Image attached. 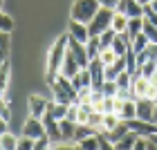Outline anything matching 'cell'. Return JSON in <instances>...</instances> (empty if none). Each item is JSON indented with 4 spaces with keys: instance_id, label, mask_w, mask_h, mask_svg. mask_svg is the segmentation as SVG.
Wrapping results in <instances>:
<instances>
[{
    "instance_id": "obj_1",
    "label": "cell",
    "mask_w": 157,
    "mask_h": 150,
    "mask_svg": "<svg viewBox=\"0 0 157 150\" xmlns=\"http://www.w3.org/2000/svg\"><path fill=\"white\" fill-rule=\"evenodd\" d=\"M47 81H49V90H52V94H54V101H59V103H78V92H76V88L72 85V81H70L67 76L56 74L52 78H47Z\"/></svg>"
},
{
    "instance_id": "obj_2",
    "label": "cell",
    "mask_w": 157,
    "mask_h": 150,
    "mask_svg": "<svg viewBox=\"0 0 157 150\" xmlns=\"http://www.w3.org/2000/svg\"><path fill=\"white\" fill-rule=\"evenodd\" d=\"M65 52H67V32L56 38V43L47 54V78H52L61 72V63L65 58Z\"/></svg>"
},
{
    "instance_id": "obj_3",
    "label": "cell",
    "mask_w": 157,
    "mask_h": 150,
    "mask_svg": "<svg viewBox=\"0 0 157 150\" xmlns=\"http://www.w3.org/2000/svg\"><path fill=\"white\" fill-rule=\"evenodd\" d=\"M99 9H101L99 0H74V5H72V18L78 20V23L88 25L90 20L94 18V13Z\"/></svg>"
},
{
    "instance_id": "obj_4",
    "label": "cell",
    "mask_w": 157,
    "mask_h": 150,
    "mask_svg": "<svg viewBox=\"0 0 157 150\" xmlns=\"http://www.w3.org/2000/svg\"><path fill=\"white\" fill-rule=\"evenodd\" d=\"M115 11L117 9H108V7H101L97 13H94V18L88 23V32H90V36H99L101 32H105L108 27L112 25V16H115Z\"/></svg>"
},
{
    "instance_id": "obj_5",
    "label": "cell",
    "mask_w": 157,
    "mask_h": 150,
    "mask_svg": "<svg viewBox=\"0 0 157 150\" xmlns=\"http://www.w3.org/2000/svg\"><path fill=\"white\" fill-rule=\"evenodd\" d=\"M43 126H45V132H47V137L52 139V141H61L63 139L61 121L56 119V114H54V103H49L47 110H45V114H43Z\"/></svg>"
},
{
    "instance_id": "obj_6",
    "label": "cell",
    "mask_w": 157,
    "mask_h": 150,
    "mask_svg": "<svg viewBox=\"0 0 157 150\" xmlns=\"http://www.w3.org/2000/svg\"><path fill=\"white\" fill-rule=\"evenodd\" d=\"M88 69H90V76H92V90H101V85L105 81V65L101 63V58H90L88 63Z\"/></svg>"
},
{
    "instance_id": "obj_7",
    "label": "cell",
    "mask_w": 157,
    "mask_h": 150,
    "mask_svg": "<svg viewBox=\"0 0 157 150\" xmlns=\"http://www.w3.org/2000/svg\"><path fill=\"white\" fill-rule=\"evenodd\" d=\"M124 123L128 126V130H132V132H137L141 134V137H148V134H153L157 132V123H153V121H146V119H128L124 121Z\"/></svg>"
},
{
    "instance_id": "obj_8",
    "label": "cell",
    "mask_w": 157,
    "mask_h": 150,
    "mask_svg": "<svg viewBox=\"0 0 157 150\" xmlns=\"http://www.w3.org/2000/svg\"><path fill=\"white\" fill-rule=\"evenodd\" d=\"M67 49L74 54V58H76L78 65H81V67H88L90 56H88V49H85V43L76 40V38H72V36H67Z\"/></svg>"
},
{
    "instance_id": "obj_9",
    "label": "cell",
    "mask_w": 157,
    "mask_h": 150,
    "mask_svg": "<svg viewBox=\"0 0 157 150\" xmlns=\"http://www.w3.org/2000/svg\"><path fill=\"white\" fill-rule=\"evenodd\" d=\"M115 112L121 117V121L135 119V117H137V103H135V99H119V96H117Z\"/></svg>"
},
{
    "instance_id": "obj_10",
    "label": "cell",
    "mask_w": 157,
    "mask_h": 150,
    "mask_svg": "<svg viewBox=\"0 0 157 150\" xmlns=\"http://www.w3.org/2000/svg\"><path fill=\"white\" fill-rule=\"evenodd\" d=\"M148 88H151V81L141 74H132V83H130V96L132 99H141L148 96Z\"/></svg>"
},
{
    "instance_id": "obj_11",
    "label": "cell",
    "mask_w": 157,
    "mask_h": 150,
    "mask_svg": "<svg viewBox=\"0 0 157 150\" xmlns=\"http://www.w3.org/2000/svg\"><path fill=\"white\" fill-rule=\"evenodd\" d=\"M117 11L126 13L128 18H139V16H144V5L139 0H119Z\"/></svg>"
},
{
    "instance_id": "obj_12",
    "label": "cell",
    "mask_w": 157,
    "mask_h": 150,
    "mask_svg": "<svg viewBox=\"0 0 157 150\" xmlns=\"http://www.w3.org/2000/svg\"><path fill=\"white\" fill-rule=\"evenodd\" d=\"M135 103H137V119L153 121V112H155V99H151V96H141V99H135Z\"/></svg>"
},
{
    "instance_id": "obj_13",
    "label": "cell",
    "mask_w": 157,
    "mask_h": 150,
    "mask_svg": "<svg viewBox=\"0 0 157 150\" xmlns=\"http://www.w3.org/2000/svg\"><path fill=\"white\" fill-rule=\"evenodd\" d=\"M23 134H25V137H32V139H38V137H43V134H47L45 126H43V119L29 117L27 123H25V128H23Z\"/></svg>"
},
{
    "instance_id": "obj_14",
    "label": "cell",
    "mask_w": 157,
    "mask_h": 150,
    "mask_svg": "<svg viewBox=\"0 0 157 150\" xmlns=\"http://www.w3.org/2000/svg\"><path fill=\"white\" fill-rule=\"evenodd\" d=\"M67 36H72L76 40H81V43H88L90 40V32H88V25L85 23H78V20H70V25H67Z\"/></svg>"
},
{
    "instance_id": "obj_15",
    "label": "cell",
    "mask_w": 157,
    "mask_h": 150,
    "mask_svg": "<svg viewBox=\"0 0 157 150\" xmlns=\"http://www.w3.org/2000/svg\"><path fill=\"white\" fill-rule=\"evenodd\" d=\"M78 69H81V65L76 63V58H74V54L70 52H65V58H63V63H61V72L59 74H63V76H67V78H72Z\"/></svg>"
},
{
    "instance_id": "obj_16",
    "label": "cell",
    "mask_w": 157,
    "mask_h": 150,
    "mask_svg": "<svg viewBox=\"0 0 157 150\" xmlns=\"http://www.w3.org/2000/svg\"><path fill=\"white\" fill-rule=\"evenodd\" d=\"M47 105H49V101H45L43 96H38V94H32V96H29V114H32V117L43 119Z\"/></svg>"
},
{
    "instance_id": "obj_17",
    "label": "cell",
    "mask_w": 157,
    "mask_h": 150,
    "mask_svg": "<svg viewBox=\"0 0 157 150\" xmlns=\"http://www.w3.org/2000/svg\"><path fill=\"white\" fill-rule=\"evenodd\" d=\"M70 81H72V85L76 88V92L81 88H92V76H90V69L88 67H81L72 78H70Z\"/></svg>"
},
{
    "instance_id": "obj_18",
    "label": "cell",
    "mask_w": 157,
    "mask_h": 150,
    "mask_svg": "<svg viewBox=\"0 0 157 150\" xmlns=\"http://www.w3.org/2000/svg\"><path fill=\"white\" fill-rule=\"evenodd\" d=\"M132 45V43H130V38H128L126 36V32H121V34H117V36H115V40H112V49H115V54L117 56H124L126 52H128V47H130Z\"/></svg>"
},
{
    "instance_id": "obj_19",
    "label": "cell",
    "mask_w": 157,
    "mask_h": 150,
    "mask_svg": "<svg viewBox=\"0 0 157 150\" xmlns=\"http://www.w3.org/2000/svg\"><path fill=\"white\" fill-rule=\"evenodd\" d=\"M141 29H144V16H139V18H128V27H126V36L132 38L137 36V34H141Z\"/></svg>"
},
{
    "instance_id": "obj_20",
    "label": "cell",
    "mask_w": 157,
    "mask_h": 150,
    "mask_svg": "<svg viewBox=\"0 0 157 150\" xmlns=\"http://www.w3.org/2000/svg\"><path fill=\"white\" fill-rule=\"evenodd\" d=\"M137 137H139L137 132L128 130V132H126V134H124V137H121L112 148H117V150H130V148H135V141H137Z\"/></svg>"
},
{
    "instance_id": "obj_21",
    "label": "cell",
    "mask_w": 157,
    "mask_h": 150,
    "mask_svg": "<svg viewBox=\"0 0 157 150\" xmlns=\"http://www.w3.org/2000/svg\"><path fill=\"white\" fill-rule=\"evenodd\" d=\"M126 58V69L130 74H139V65H137V52H135L132 47H128V52L124 54Z\"/></svg>"
},
{
    "instance_id": "obj_22",
    "label": "cell",
    "mask_w": 157,
    "mask_h": 150,
    "mask_svg": "<svg viewBox=\"0 0 157 150\" xmlns=\"http://www.w3.org/2000/svg\"><path fill=\"white\" fill-rule=\"evenodd\" d=\"M92 134H97L94 126L90 123H76V130H74V141H81L85 137H92Z\"/></svg>"
},
{
    "instance_id": "obj_23",
    "label": "cell",
    "mask_w": 157,
    "mask_h": 150,
    "mask_svg": "<svg viewBox=\"0 0 157 150\" xmlns=\"http://www.w3.org/2000/svg\"><path fill=\"white\" fill-rule=\"evenodd\" d=\"M112 29H115L117 34L121 32H126V27H128V16L126 13H121V11H115V16H112Z\"/></svg>"
},
{
    "instance_id": "obj_24",
    "label": "cell",
    "mask_w": 157,
    "mask_h": 150,
    "mask_svg": "<svg viewBox=\"0 0 157 150\" xmlns=\"http://www.w3.org/2000/svg\"><path fill=\"white\" fill-rule=\"evenodd\" d=\"M9 32H0V65L9 58Z\"/></svg>"
},
{
    "instance_id": "obj_25",
    "label": "cell",
    "mask_w": 157,
    "mask_h": 150,
    "mask_svg": "<svg viewBox=\"0 0 157 150\" xmlns=\"http://www.w3.org/2000/svg\"><path fill=\"white\" fill-rule=\"evenodd\" d=\"M119 123H121V117H119L117 112H105L103 114V130L105 132H110L112 128H117Z\"/></svg>"
},
{
    "instance_id": "obj_26",
    "label": "cell",
    "mask_w": 157,
    "mask_h": 150,
    "mask_svg": "<svg viewBox=\"0 0 157 150\" xmlns=\"http://www.w3.org/2000/svg\"><path fill=\"white\" fill-rule=\"evenodd\" d=\"M9 74H11V67H9V61H5L0 65V94H5L7 85H9Z\"/></svg>"
},
{
    "instance_id": "obj_27",
    "label": "cell",
    "mask_w": 157,
    "mask_h": 150,
    "mask_svg": "<svg viewBox=\"0 0 157 150\" xmlns=\"http://www.w3.org/2000/svg\"><path fill=\"white\" fill-rule=\"evenodd\" d=\"M0 148L2 150H18V139L13 137L11 132L0 134Z\"/></svg>"
},
{
    "instance_id": "obj_28",
    "label": "cell",
    "mask_w": 157,
    "mask_h": 150,
    "mask_svg": "<svg viewBox=\"0 0 157 150\" xmlns=\"http://www.w3.org/2000/svg\"><path fill=\"white\" fill-rule=\"evenodd\" d=\"M59 121H61V132H63V139H74L76 121H70V119H59Z\"/></svg>"
},
{
    "instance_id": "obj_29",
    "label": "cell",
    "mask_w": 157,
    "mask_h": 150,
    "mask_svg": "<svg viewBox=\"0 0 157 150\" xmlns=\"http://www.w3.org/2000/svg\"><path fill=\"white\" fill-rule=\"evenodd\" d=\"M85 49H88L90 58H97L99 52H101V40H99V36H90V40L85 43Z\"/></svg>"
},
{
    "instance_id": "obj_30",
    "label": "cell",
    "mask_w": 157,
    "mask_h": 150,
    "mask_svg": "<svg viewBox=\"0 0 157 150\" xmlns=\"http://www.w3.org/2000/svg\"><path fill=\"white\" fill-rule=\"evenodd\" d=\"M126 132H128V126L124 123V121H121V123H119L117 128H112V130L108 132V139L112 141V146H115V144H117V141H119L121 137H124V134H126Z\"/></svg>"
},
{
    "instance_id": "obj_31",
    "label": "cell",
    "mask_w": 157,
    "mask_h": 150,
    "mask_svg": "<svg viewBox=\"0 0 157 150\" xmlns=\"http://www.w3.org/2000/svg\"><path fill=\"white\" fill-rule=\"evenodd\" d=\"M99 58H101L103 65H112V63L117 61V54H115V49H112V47H103L101 52H99Z\"/></svg>"
},
{
    "instance_id": "obj_32",
    "label": "cell",
    "mask_w": 157,
    "mask_h": 150,
    "mask_svg": "<svg viewBox=\"0 0 157 150\" xmlns=\"http://www.w3.org/2000/svg\"><path fill=\"white\" fill-rule=\"evenodd\" d=\"M115 36H117V32L112 29V27H108L105 32L99 34V40H101V49H103V47H110V45H112V40H115Z\"/></svg>"
},
{
    "instance_id": "obj_33",
    "label": "cell",
    "mask_w": 157,
    "mask_h": 150,
    "mask_svg": "<svg viewBox=\"0 0 157 150\" xmlns=\"http://www.w3.org/2000/svg\"><path fill=\"white\" fill-rule=\"evenodd\" d=\"M101 92H103L105 96H117V92H119L117 81H110V78H105L103 85H101Z\"/></svg>"
},
{
    "instance_id": "obj_34",
    "label": "cell",
    "mask_w": 157,
    "mask_h": 150,
    "mask_svg": "<svg viewBox=\"0 0 157 150\" xmlns=\"http://www.w3.org/2000/svg\"><path fill=\"white\" fill-rule=\"evenodd\" d=\"M148 43H151V40H148V36H146L144 32H141V34H137V36L132 38V45H130V47L135 49V52H141V49H146Z\"/></svg>"
},
{
    "instance_id": "obj_35",
    "label": "cell",
    "mask_w": 157,
    "mask_h": 150,
    "mask_svg": "<svg viewBox=\"0 0 157 150\" xmlns=\"http://www.w3.org/2000/svg\"><path fill=\"white\" fill-rule=\"evenodd\" d=\"M76 146L83 148V150H94V148H99V139H97V134H92V137H85L81 141H76Z\"/></svg>"
},
{
    "instance_id": "obj_36",
    "label": "cell",
    "mask_w": 157,
    "mask_h": 150,
    "mask_svg": "<svg viewBox=\"0 0 157 150\" xmlns=\"http://www.w3.org/2000/svg\"><path fill=\"white\" fill-rule=\"evenodd\" d=\"M155 72H157V63H155L153 58H151V61H146L144 65H139V74H141V76H146V78H151Z\"/></svg>"
},
{
    "instance_id": "obj_37",
    "label": "cell",
    "mask_w": 157,
    "mask_h": 150,
    "mask_svg": "<svg viewBox=\"0 0 157 150\" xmlns=\"http://www.w3.org/2000/svg\"><path fill=\"white\" fill-rule=\"evenodd\" d=\"M141 32L148 36V40H151V43H157V25H153L151 20L144 18V29H141Z\"/></svg>"
},
{
    "instance_id": "obj_38",
    "label": "cell",
    "mask_w": 157,
    "mask_h": 150,
    "mask_svg": "<svg viewBox=\"0 0 157 150\" xmlns=\"http://www.w3.org/2000/svg\"><path fill=\"white\" fill-rule=\"evenodd\" d=\"M11 29H13V18L2 13V9H0V32H11Z\"/></svg>"
},
{
    "instance_id": "obj_39",
    "label": "cell",
    "mask_w": 157,
    "mask_h": 150,
    "mask_svg": "<svg viewBox=\"0 0 157 150\" xmlns=\"http://www.w3.org/2000/svg\"><path fill=\"white\" fill-rule=\"evenodd\" d=\"M88 123H90V126H94V128H103V112L92 110L90 119H88Z\"/></svg>"
},
{
    "instance_id": "obj_40",
    "label": "cell",
    "mask_w": 157,
    "mask_h": 150,
    "mask_svg": "<svg viewBox=\"0 0 157 150\" xmlns=\"http://www.w3.org/2000/svg\"><path fill=\"white\" fill-rule=\"evenodd\" d=\"M49 146H52V139H49L47 134H43V137L34 139V150H45V148H49Z\"/></svg>"
},
{
    "instance_id": "obj_41",
    "label": "cell",
    "mask_w": 157,
    "mask_h": 150,
    "mask_svg": "<svg viewBox=\"0 0 157 150\" xmlns=\"http://www.w3.org/2000/svg\"><path fill=\"white\" fill-rule=\"evenodd\" d=\"M144 18H146V20H151L153 25H157V13H155V9L151 7V2H146V5H144Z\"/></svg>"
},
{
    "instance_id": "obj_42",
    "label": "cell",
    "mask_w": 157,
    "mask_h": 150,
    "mask_svg": "<svg viewBox=\"0 0 157 150\" xmlns=\"http://www.w3.org/2000/svg\"><path fill=\"white\" fill-rule=\"evenodd\" d=\"M18 150H34V139L23 134V137L18 139Z\"/></svg>"
},
{
    "instance_id": "obj_43",
    "label": "cell",
    "mask_w": 157,
    "mask_h": 150,
    "mask_svg": "<svg viewBox=\"0 0 157 150\" xmlns=\"http://www.w3.org/2000/svg\"><path fill=\"white\" fill-rule=\"evenodd\" d=\"M141 52H144L146 56H148V58H157V43H148V45H146V49H141Z\"/></svg>"
},
{
    "instance_id": "obj_44",
    "label": "cell",
    "mask_w": 157,
    "mask_h": 150,
    "mask_svg": "<svg viewBox=\"0 0 157 150\" xmlns=\"http://www.w3.org/2000/svg\"><path fill=\"white\" fill-rule=\"evenodd\" d=\"M0 117H2V119H7V121H9V117H11L9 105H7V101L2 99V94H0Z\"/></svg>"
},
{
    "instance_id": "obj_45",
    "label": "cell",
    "mask_w": 157,
    "mask_h": 150,
    "mask_svg": "<svg viewBox=\"0 0 157 150\" xmlns=\"http://www.w3.org/2000/svg\"><path fill=\"white\" fill-rule=\"evenodd\" d=\"M76 105H78V103H70V108H67V114H65V119H70V121H76Z\"/></svg>"
},
{
    "instance_id": "obj_46",
    "label": "cell",
    "mask_w": 157,
    "mask_h": 150,
    "mask_svg": "<svg viewBox=\"0 0 157 150\" xmlns=\"http://www.w3.org/2000/svg\"><path fill=\"white\" fill-rule=\"evenodd\" d=\"M101 7H108V9H117L119 7V0H99Z\"/></svg>"
},
{
    "instance_id": "obj_47",
    "label": "cell",
    "mask_w": 157,
    "mask_h": 150,
    "mask_svg": "<svg viewBox=\"0 0 157 150\" xmlns=\"http://www.w3.org/2000/svg\"><path fill=\"white\" fill-rule=\"evenodd\" d=\"M5 132H9V130H7V119L0 117V134H5Z\"/></svg>"
},
{
    "instance_id": "obj_48",
    "label": "cell",
    "mask_w": 157,
    "mask_h": 150,
    "mask_svg": "<svg viewBox=\"0 0 157 150\" xmlns=\"http://www.w3.org/2000/svg\"><path fill=\"white\" fill-rule=\"evenodd\" d=\"M148 139H151V141H153V144L157 146V132H153V134H148Z\"/></svg>"
},
{
    "instance_id": "obj_49",
    "label": "cell",
    "mask_w": 157,
    "mask_h": 150,
    "mask_svg": "<svg viewBox=\"0 0 157 150\" xmlns=\"http://www.w3.org/2000/svg\"><path fill=\"white\" fill-rule=\"evenodd\" d=\"M153 123H157V101H155V112H153Z\"/></svg>"
},
{
    "instance_id": "obj_50",
    "label": "cell",
    "mask_w": 157,
    "mask_h": 150,
    "mask_svg": "<svg viewBox=\"0 0 157 150\" xmlns=\"http://www.w3.org/2000/svg\"><path fill=\"white\" fill-rule=\"evenodd\" d=\"M151 7L155 9V13H157V0H151Z\"/></svg>"
},
{
    "instance_id": "obj_51",
    "label": "cell",
    "mask_w": 157,
    "mask_h": 150,
    "mask_svg": "<svg viewBox=\"0 0 157 150\" xmlns=\"http://www.w3.org/2000/svg\"><path fill=\"white\" fill-rule=\"evenodd\" d=\"M146 2H151V0H141V5H146Z\"/></svg>"
},
{
    "instance_id": "obj_52",
    "label": "cell",
    "mask_w": 157,
    "mask_h": 150,
    "mask_svg": "<svg viewBox=\"0 0 157 150\" xmlns=\"http://www.w3.org/2000/svg\"><path fill=\"white\" fill-rule=\"evenodd\" d=\"M0 9H2V0H0Z\"/></svg>"
},
{
    "instance_id": "obj_53",
    "label": "cell",
    "mask_w": 157,
    "mask_h": 150,
    "mask_svg": "<svg viewBox=\"0 0 157 150\" xmlns=\"http://www.w3.org/2000/svg\"><path fill=\"white\" fill-rule=\"evenodd\" d=\"M155 63H157V58H155Z\"/></svg>"
},
{
    "instance_id": "obj_54",
    "label": "cell",
    "mask_w": 157,
    "mask_h": 150,
    "mask_svg": "<svg viewBox=\"0 0 157 150\" xmlns=\"http://www.w3.org/2000/svg\"><path fill=\"white\" fill-rule=\"evenodd\" d=\"M139 2H141V0H139Z\"/></svg>"
}]
</instances>
